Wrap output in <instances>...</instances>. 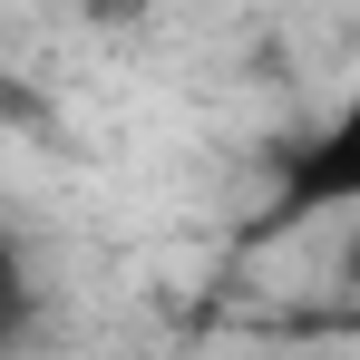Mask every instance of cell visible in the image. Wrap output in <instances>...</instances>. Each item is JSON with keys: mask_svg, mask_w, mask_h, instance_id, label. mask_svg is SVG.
Listing matches in <instances>:
<instances>
[{"mask_svg": "<svg viewBox=\"0 0 360 360\" xmlns=\"http://www.w3.org/2000/svg\"><path fill=\"white\" fill-rule=\"evenodd\" d=\"M341 214H360V78L283 156V185H273V224H341Z\"/></svg>", "mask_w": 360, "mask_h": 360, "instance_id": "obj_1", "label": "cell"}, {"mask_svg": "<svg viewBox=\"0 0 360 360\" xmlns=\"http://www.w3.org/2000/svg\"><path fill=\"white\" fill-rule=\"evenodd\" d=\"M49 331V273H39V243L20 224H0V360H30Z\"/></svg>", "mask_w": 360, "mask_h": 360, "instance_id": "obj_2", "label": "cell"}, {"mask_svg": "<svg viewBox=\"0 0 360 360\" xmlns=\"http://www.w3.org/2000/svg\"><path fill=\"white\" fill-rule=\"evenodd\" d=\"M331 283L360 292V214H341V253H331Z\"/></svg>", "mask_w": 360, "mask_h": 360, "instance_id": "obj_3", "label": "cell"}]
</instances>
